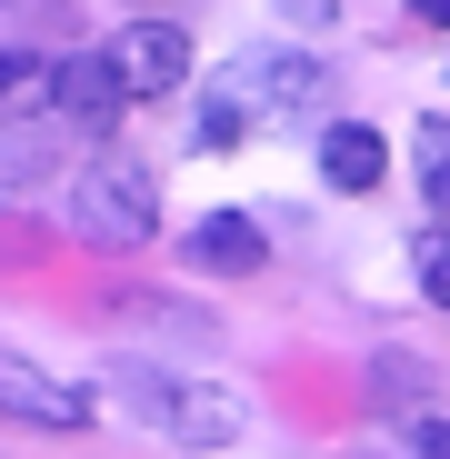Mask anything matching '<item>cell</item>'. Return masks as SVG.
<instances>
[{
	"mask_svg": "<svg viewBox=\"0 0 450 459\" xmlns=\"http://www.w3.org/2000/svg\"><path fill=\"white\" fill-rule=\"evenodd\" d=\"M60 220L81 230L91 250H140L150 230H161V190H150L140 160H91L81 180L60 190Z\"/></svg>",
	"mask_w": 450,
	"mask_h": 459,
	"instance_id": "6da1fadb",
	"label": "cell"
},
{
	"mask_svg": "<svg viewBox=\"0 0 450 459\" xmlns=\"http://www.w3.org/2000/svg\"><path fill=\"white\" fill-rule=\"evenodd\" d=\"M130 390L150 400V420H161L181 449H231L251 429V400L231 390V379H171V369H130Z\"/></svg>",
	"mask_w": 450,
	"mask_h": 459,
	"instance_id": "7a4b0ae2",
	"label": "cell"
},
{
	"mask_svg": "<svg viewBox=\"0 0 450 459\" xmlns=\"http://www.w3.org/2000/svg\"><path fill=\"white\" fill-rule=\"evenodd\" d=\"M101 60L120 70V91H130V100H161V91L190 81V30H181V21H130V30H110Z\"/></svg>",
	"mask_w": 450,
	"mask_h": 459,
	"instance_id": "3957f363",
	"label": "cell"
},
{
	"mask_svg": "<svg viewBox=\"0 0 450 459\" xmlns=\"http://www.w3.org/2000/svg\"><path fill=\"white\" fill-rule=\"evenodd\" d=\"M220 100H241V110H251V100H270V110H321V100H331V70H321L311 50L280 40V50H251L231 81H220Z\"/></svg>",
	"mask_w": 450,
	"mask_h": 459,
	"instance_id": "277c9868",
	"label": "cell"
},
{
	"mask_svg": "<svg viewBox=\"0 0 450 459\" xmlns=\"http://www.w3.org/2000/svg\"><path fill=\"white\" fill-rule=\"evenodd\" d=\"M0 420H31V429H91V390L81 379H50L40 359L0 350Z\"/></svg>",
	"mask_w": 450,
	"mask_h": 459,
	"instance_id": "5b68a950",
	"label": "cell"
},
{
	"mask_svg": "<svg viewBox=\"0 0 450 459\" xmlns=\"http://www.w3.org/2000/svg\"><path fill=\"white\" fill-rule=\"evenodd\" d=\"M50 110H60L70 130H110V120L130 110V91H120V70H110L101 50H81V60H60V81H50Z\"/></svg>",
	"mask_w": 450,
	"mask_h": 459,
	"instance_id": "8992f818",
	"label": "cell"
},
{
	"mask_svg": "<svg viewBox=\"0 0 450 459\" xmlns=\"http://www.w3.org/2000/svg\"><path fill=\"white\" fill-rule=\"evenodd\" d=\"M181 250H190V270H210V280H251V270H270V240H260L241 210H210Z\"/></svg>",
	"mask_w": 450,
	"mask_h": 459,
	"instance_id": "52a82bcc",
	"label": "cell"
},
{
	"mask_svg": "<svg viewBox=\"0 0 450 459\" xmlns=\"http://www.w3.org/2000/svg\"><path fill=\"white\" fill-rule=\"evenodd\" d=\"M381 170H391V150H381V130H370V120H331V130H321V180H331V190L370 200V190H381Z\"/></svg>",
	"mask_w": 450,
	"mask_h": 459,
	"instance_id": "ba28073f",
	"label": "cell"
},
{
	"mask_svg": "<svg viewBox=\"0 0 450 459\" xmlns=\"http://www.w3.org/2000/svg\"><path fill=\"white\" fill-rule=\"evenodd\" d=\"M50 81H60V60H50V50H0V120L50 110Z\"/></svg>",
	"mask_w": 450,
	"mask_h": 459,
	"instance_id": "9c48e42d",
	"label": "cell"
},
{
	"mask_svg": "<svg viewBox=\"0 0 450 459\" xmlns=\"http://www.w3.org/2000/svg\"><path fill=\"white\" fill-rule=\"evenodd\" d=\"M410 160H420V190H430V200L450 210V120H440V110H430V120L410 130Z\"/></svg>",
	"mask_w": 450,
	"mask_h": 459,
	"instance_id": "30bf717a",
	"label": "cell"
},
{
	"mask_svg": "<svg viewBox=\"0 0 450 459\" xmlns=\"http://www.w3.org/2000/svg\"><path fill=\"white\" fill-rule=\"evenodd\" d=\"M410 270H420V299H430V310H450V230H420V240H410Z\"/></svg>",
	"mask_w": 450,
	"mask_h": 459,
	"instance_id": "8fae6325",
	"label": "cell"
},
{
	"mask_svg": "<svg viewBox=\"0 0 450 459\" xmlns=\"http://www.w3.org/2000/svg\"><path fill=\"white\" fill-rule=\"evenodd\" d=\"M241 130H251V120H241V100H220V91H210V110H200V130H190V140H200V150H231Z\"/></svg>",
	"mask_w": 450,
	"mask_h": 459,
	"instance_id": "7c38bea8",
	"label": "cell"
},
{
	"mask_svg": "<svg viewBox=\"0 0 450 459\" xmlns=\"http://www.w3.org/2000/svg\"><path fill=\"white\" fill-rule=\"evenodd\" d=\"M270 11H280L290 30H331V21H340V0H270Z\"/></svg>",
	"mask_w": 450,
	"mask_h": 459,
	"instance_id": "4fadbf2b",
	"label": "cell"
},
{
	"mask_svg": "<svg viewBox=\"0 0 450 459\" xmlns=\"http://www.w3.org/2000/svg\"><path fill=\"white\" fill-rule=\"evenodd\" d=\"M410 449L420 459H450V420H410Z\"/></svg>",
	"mask_w": 450,
	"mask_h": 459,
	"instance_id": "5bb4252c",
	"label": "cell"
},
{
	"mask_svg": "<svg viewBox=\"0 0 450 459\" xmlns=\"http://www.w3.org/2000/svg\"><path fill=\"white\" fill-rule=\"evenodd\" d=\"M410 21L420 30H450V0H410Z\"/></svg>",
	"mask_w": 450,
	"mask_h": 459,
	"instance_id": "9a60e30c",
	"label": "cell"
}]
</instances>
